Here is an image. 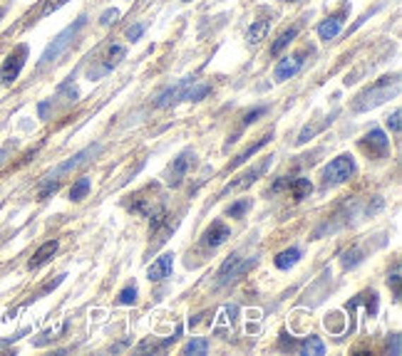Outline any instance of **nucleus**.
Segmentation results:
<instances>
[{"instance_id": "obj_1", "label": "nucleus", "mask_w": 402, "mask_h": 356, "mask_svg": "<svg viewBox=\"0 0 402 356\" xmlns=\"http://www.w3.org/2000/svg\"><path fill=\"white\" fill-rule=\"evenodd\" d=\"M397 90H400V77L392 75V77H382V80H377L375 85L370 87V90L365 92V94L357 97V102L353 104V111H367V109H375V106H380L382 102H387L392 94H397Z\"/></svg>"}, {"instance_id": "obj_2", "label": "nucleus", "mask_w": 402, "mask_h": 356, "mask_svg": "<svg viewBox=\"0 0 402 356\" xmlns=\"http://www.w3.org/2000/svg\"><path fill=\"white\" fill-rule=\"evenodd\" d=\"M353 173H355V159H353L350 154H343L326 166L323 178H326V183H333V186H336V183H345Z\"/></svg>"}, {"instance_id": "obj_3", "label": "nucleus", "mask_w": 402, "mask_h": 356, "mask_svg": "<svg viewBox=\"0 0 402 356\" xmlns=\"http://www.w3.org/2000/svg\"><path fill=\"white\" fill-rule=\"evenodd\" d=\"M85 25V18H80V20H75V25H70V27H65V30L60 32V35L52 40V45H47V50L42 52V57H40V67H45V65H50V62H55L57 57L62 55V50H65L67 45L72 42V37L77 35V30Z\"/></svg>"}, {"instance_id": "obj_4", "label": "nucleus", "mask_w": 402, "mask_h": 356, "mask_svg": "<svg viewBox=\"0 0 402 356\" xmlns=\"http://www.w3.org/2000/svg\"><path fill=\"white\" fill-rule=\"evenodd\" d=\"M254 257H249V260H241V255L239 252H234V255L229 257V260L221 265V270H219V280H216V285H226V282H231L234 277H239V275H244L246 270H249L251 265H254Z\"/></svg>"}, {"instance_id": "obj_5", "label": "nucleus", "mask_w": 402, "mask_h": 356, "mask_svg": "<svg viewBox=\"0 0 402 356\" xmlns=\"http://www.w3.org/2000/svg\"><path fill=\"white\" fill-rule=\"evenodd\" d=\"M196 80H182V82H177L174 87H169V90H164L162 94L157 97V109H167V106H174L177 102H187V92H189V87L194 85Z\"/></svg>"}, {"instance_id": "obj_6", "label": "nucleus", "mask_w": 402, "mask_h": 356, "mask_svg": "<svg viewBox=\"0 0 402 356\" xmlns=\"http://www.w3.org/2000/svg\"><path fill=\"white\" fill-rule=\"evenodd\" d=\"M97 151H100V144H95V146H87V149L77 151V154L72 156L70 161H65V164H60L55 171H50V173H47V181H57V178H60L62 173H67V171H72V168H77V166L87 164V161H90V156H95Z\"/></svg>"}, {"instance_id": "obj_7", "label": "nucleus", "mask_w": 402, "mask_h": 356, "mask_svg": "<svg viewBox=\"0 0 402 356\" xmlns=\"http://www.w3.org/2000/svg\"><path fill=\"white\" fill-rule=\"evenodd\" d=\"M271 164H273V159H266L264 164H259V166H256V168L246 171V173L241 176L239 181H231L229 186H226L224 191H221V196H229V193H234V191H241V188H249V186H251V183H254V181H259V176L264 173V171L268 168Z\"/></svg>"}, {"instance_id": "obj_8", "label": "nucleus", "mask_w": 402, "mask_h": 356, "mask_svg": "<svg viewBox=\"0 0 402 356\" xmlns=\"http://www.w3.org/2000/svg\"><path fill=\"white\" fill-rule=\"evenodd\" d=\"M191 164H194V154H191V151H184V154H179L177 159H174V164H172V171H169V186L177 188L179 183L184 181V176L189 173Z\"/></svg>"}, {"instance_id": "obj_9", "label": "nucleus", "mask_w": 402, "mask_h": 356, "mask_svg": "<svg viewBox=\"0 0 402 356\" xmlns=\"http://www.w3.org/2000/svg\"><path fill=\"white\" fill-rule=\"evenodd\" d=\"M25 57H28V47L20 45L11 57H8L6 65H3V80L16 82L18 75H20V70H23V65H25Z\"/></svg>"}, {"instance_id": "obj_10", "label": "nucleus", "mask_w": 402, "mask_h": 356, "mask_svg": "<svg viewBox=\"0 0 402 356\" xmlns=\"http://www.w3.org/2000/svg\"><path fill=\"white\" fill-rule=\"evenodd\" d=\"M300 67H303V55L283 57V60H280L278 65H276V70H273L276 82H285V80H290V77H295Z\"/></svg>"}, {"instance_id": "obj_11", "label": "nucleus", "mask_w": 402, "mask_h": 356, "mask_svg": "<svg viewBox=\"0 0 402 356\" xmlns=\"http://www.w3.org/2000/svg\"><path fill=\"white\" fill-rule=\"evenodd\" d=\"M172 267H174V255H162L157 257V262H152V267L147 270V277L152 282H159V280H167L172 275Z\"/></svg>"}, {"instance_id": "obj_12", "label": "nucleus", "mask_w": 402, "mask_h": 356, "mask_svg": "<svg viewBox=\"0 0 402 356\" xmlns=\"http://www.w3.org/2000/svg\"><path fill=\"white\" fill-rule=\"evenodd\" d=\"M231 238V231H229V226H224L221 221H216V223H211V228L209 231L204 233V243L209 247H219V245H224L226 240Z\"/></svg>"}, {"instance_id": "obj_13", "label": "nucleus", "mask_w": 402, "mask_h": 356, "mask_svg": "<svg viewBox=\"0 0 402 356\" xmlns=\"http://www.w3.org/2000/svg\"><path fill=\"white\" fill-rule=\"evenodd\" d=\"M387 146H390V141H387L385 131H380V129H370V131H367V136H365V149L370 151V154L382 156V154L387 151Z\"/></svg>"}, {"instance_id": "obj_14", "label": "nucleus", "mask_w": 402, "mask_h": 356, "mask_svg": "<svg viewBox=\"0 0 402 356\" xmlns=\"http://www.w3.org/2000/svg\"><path fill=\"white\" fill-rule=\"evenodd\" d=\"M57 240H47L45 245H40L37 247V252L32 255V260H30V270H35V267H40V265H45L47 260H50L52 255L57 252Z\"/></svg>"}, {"instance_id": "obj_15", "label": "nucleus", "mask_w": 402, "mask_h": 356, "mask_svg": "<svg viewBox=\"0 0 402 356\" xmlns=\"http://www.w3.org/2000/svg\"><path fill=\"white\" fill-rule=\"evenodd\" d=\"M298 260H300L298 247H288V250H283V252H278V255H276L273 265L278 267V270H290V267H293Z\"/></svg>"}, {"instance_id": "obj_16", "label": "nucleus", "mask_w": 402, "mask_h": 356, "mask_svg": "<svg viewBox=\"0 0 402 356\" xmlns=\"http://www.w3.org/2000/svg\"><path fill=\"white\" fill-rule=\"evenodd\" d=\"M268 141H271V136H261V139L256 141V144H251L249 149L244 151V154H239L234 161H231V166H229V168H231V171H234V168H239V166H241V164H246V161H249L251 156L256 154V151H259V149H264V146L268 144Z\"/></svg>"}, {"instance_id": "obj_17", "label": "nucleus", "mask_w": 402, "mask_h": 356, "mask_svg": "<svg viewBox=\"0 0 402 356\" xmlns=\"http://www.w3.org/2000/svg\"><path fill=\"white\" fill-rule=\"evenodd\" d=\"M288 186L290 191H293L295 201H303V198H308L313 193V183L308 181V178H293V181L288 178Z\"/></svg>"}, {"instance_id": "obj_18", "label": "nucleus", "mask_w": 402, "mask_h": 356, "mask_svg": "<svg viewBox=\"0 0 402 356\" xmlns=\"http://www.w3.org/2000/svg\"><path fill=\"white\" fill-rule=\"evenodd\" d=\"M268 27H271L268 20H256L254 25L249 27V35H246V40H249L251 45H259V42L266 40V35H268Z\"/></svg>"}, {"instance_id": "obj_19", "label": "nucleus", "mask_w": 402, "mask_h": 356, "mask_svg": "<svg viewBox=\"0 0 402 356\" xmlns=\"http://www.w3.org/2000/svg\"><path fill=\"white\" fill-rule=\"evenodd\" d=\"M341 27H343V20L341 18H331V20H326V23H321V27H318V35H321V40H333V37L341 32Z\"/></svg>"}, {"instance_id": "obj_20", "label": "nucleus", "mask_w": 402, "mask_h": 356, "mask_svg": "<svg viewBox=\"0 0 402 356\" xmlns=\"http://www.w3.org/2000/svg\"><path fill=\"white\" fill-rule=\"evenodd\" d=\"M124 55H127V50H124L122 45H112L110 47V52H107V62H105V67L100 70V75H105V72H110L112 67H117L119 62L124 60Z\"/></svg>"}, {"instance_id": "obj_21", "label": "nucleus", "mask_w": 402, "mask_h": 356, "mask_svg": "<svg viewBox=\"0 0 402 356\" xmlns=\"http://www.w3.org/2000/svg\"><path fill=\"white\" fill-rule=\"evenodd\" d=\"M300 354L303 356H323L326 354V346L318 336H308L303 344H300Z\"/></svg>"}, {"instance_id": "obj_22", "label": "nucleus", "mask_w": 402, "mask_h": 356, "mask_svg": "<svg viewBox=\"0 0 402 356\" xmlns=\"http://www.w3.org/2000/svg\"><path fill=\"white\" fill-rule=\"evenodd\" d=\"M295 35H298V27H290V30H285L283 35H280L278 40L271 45V55H280V52H283L285 47H288L290 42L295 40Z\"/></svg>"}, {"instance_id": "obj_23", "label": "nucleus", "mask_w": 402, "mask_h": 356, "mask_svg": "<svg viewBox=\"0 0 402 356\" xmlns=\"http://www.w3.org/2000/svg\"><path fill=\"white\" fill-rule=\"evenodd\" d=\"M90 193V178L87 176H82V178H77L75 183H72L70 188V201H82V198Z\"/></svg>"}, {"instance_id": "obj_24", "label": "nucleus", "mask_w": 402, "mask_h": 356, "mask_svg": "<svg viewBox=\"0 0 402 356\" xmlns=\"http://www.w3.org/2000/svg\"><path fill=\"white\" fill-rule=\"evenodd\" d=\"M211 92L209 85H201V82H194L191 87H189L187 92V102H199V99H204L206 94Z\"/></svg>"}, {"instance_id": "obj_25", "label": "nucleus", "mask_w": 402, "mask_h": 356, "mask_svg": "<svg viewBox=\"0 0 402 356\" xmlns=\"http://www.w3.org/2000/svg\"><path fill=\"white\" fill-rule=\"evenodd\" d=\"M209 351V341L206 339H191L184 346V354H206Z\"/></svg>"}, {"instance_id": "obj_26", "label": "nucleus", "mask_w": 402, "mask_h": 356, "mask_svg": "<svg viewBox=\"0 0 402 356\" xmlns=\"http://www.w3.org/2000/svg\"><path fill=\"white\" fill-rule=\"evenodd\" d=\"M134 302H137V287H134V285L124 287V290L119 292V297H117V305H134Z\"/></svg>"}, {"instance_id": "obj_27", "label": "nucleus", "mask_w": 402, "mask_h": 356, "mask_svg": "<svg viewBox=\"0 0 402 356\" xmlns=\"http://www.w3.org/2000/svg\"><path fill=\"white\" fill-rule=\"evenodd\" d=\"M326 326L333 331V334H341V331H343V326H345V324H343V317L338 314V312H333V314H328Z\"/></svg>"}, {"instance_id": "obj_28", "label": "nucleus", "mask_w": 402, "mask_h": 356, "mask_svg": "<svg viewBox=\"0 0 402 356\" xmlns=\"http://www.w3.org/2000/svg\"><path fill=\"white\" fill-rule=\"evenodd\" d=\"M387 285L395 290V295H397V300H400V265H395V270H392V275L387 277Z\"/></svg>"}, {"instance_id": "obj_29", "label": "nucleus", "mask_w": 402, "mask_h": 356, "mask_svg": "<svg viewBox=\"0 0 402 356\" xmlns=\"http://www.w3.org/2000/svg\"><path fill=\"white\" fill-rule=\"evenodd\" d=\"M249 206H251L249 201H239V203H234V206L229 208V216H231V218H241L246 211H249Z\"/></svg>"}, {"instance_id": "obj_30", "label": "nucleus", "mask_w": 402, "mask_h": 356, "mask_svg": "<svg viewBox=\"0 0 402 356\" xmlns=\"http://www.w3.org/2000/svg\"><path fill=\"white\" fill-rule=\"evenodd\" d=\"M360 260H362L360 252H357V250H350V252H345V257H343V267H345V270H348V267H355Z\"/></svg>"}, {"instance_id": "obj_31", "label": "nucleus", "mask_w": 402, "mask_h": 356, "mask_svg": "<svg viewBox=\"0 0 402 356\" xmlns=\"http://www.w3.org/2000/svg\"><path fill=\"white\" fill-rule=\"evenodd\" d=\"M70 0H50L45 8H42V16H50V13H55V11H60L62 6H67Z\"/></svg>"}, {"instance_id": "obj_32", "label": "nucleus", "mask_w": 402, "mask_h": 356, "mask_svg": "<svg viewBox=\"0 0 402 356\" xmlns=\"http://www.w3.org/2000/svg\"><path fill=\"white\" fill-rule=\"evenodd\" d=\"M387 126H390L392 134H400V109L392 111V116L387 119Z\"/></svg>"}, {"instance_id": "obj_33", "label": "nucleus", "mask_w": 402, "mask_h": 356, "mask_svg": "<svg viewBox=\"0 0 402 356\" xmlns=\"http://www.w3.org/2000/svg\"><path fill=\"white\" fill-rule=\"evenodd\" d=\"M316 131H318L316 126H306V129L300 131V136H298V146H303L306 141H311L313 136H316Z\"/></svg>"}, {"instance_id": "obj_34", "label": "nucleus", "mask_w": 402, "mask_h": 356, "mask_svg": "<svg viewBox=\"0 0 402 356\" xmlns=\"http://www.w3.org/2000/svg\"><path fill=\"white\" fill-rule=\"evenodd\" d=\"M266 114V106H256L254 111H249V114H246V119H244V124L249 126V124H254L256 119H259V116H264Z\"/></svg>"}, {"instance_id": "obj_35", "label": "nucleus", "mask_w": 402, "mask_h": 356, "mask_svg": "<svg viewBox=\"0 0 402 356\" xmlns=\"http://www.w3.org/2000/svg\"><path fill=\"white\" fill-rule=\"evenodd\" d=\"M142 32H144V25H142V23H137V25H132V27H129V30H127V40H139V37H142Z\"/></svg>"}, {"instance_id": "obj_36", "label": "nucleus", "mask_w": 402, "mask_h": 356, "mask_svg": "<svg viewBox=\"0 0 402 356\" xmlns=\"http://www.w3.org/2000/svg\"><path fill=\"white\" fill-rule=\"evenodd\" d=\"M119 18V13L117 11H105L102 13V18H100V23H102V25H110V23H114Z\"/></svg>"}, {"instance_id": "obj_37", "label": "nucleus", "mask_w": 402, "mask_h": 356, "mask_svg": "<svg viewBox=\"0 0 402 356\" xmlns=\"http://www.w3.org/2000/svg\"><path fill=\"white\" fill-rule=\"evenodd\" d=\"M55 191H57V181H47V186L40 191V201H45V198L50 196V193H55Z\"/></svg>"}, {"instance_id": "obj_38", "label": "nucleus", "mask_w": 402, "mask_h": 356, "mask_svg": "<svg viewBox=\"0 0 402 356\" xmlns=\"http://www.w3.org/2000/svg\"><path fill=\"white\" fill-rule=\"evenodd\" d=\"M285 186H288V178H278V181L273 183V188H271V191H273V193H278V191H283Z\"/></svg>"}, {"instance_id": "obj_39", "label": "nucleus", "mask_w": 402, "mask_h": 356, "mask_svg": "<svg viewBox=\"0 0 402 356\" xmlns=\"http://www.w3.org/2000/svg\"><path fill=\"white\" fill-rule=\"evenodd\" d=\"M390 354L392 356H397V354H400V336H392V349H390Z\"/></svg>"}, {"instance_id": "obj_40", "label": "nucleus", "mask_w": 402, "mask_h": 356, "mask_svg": "<svg viewBox=\"0 0 402 356\" xmlns=\"http://www.w3.org/2000/svg\"><path fill=\"white\" fill-rule=\"evenodd\" d=\"M47 106H50V104H47V102H42V104L37 106V111H40V116H45V114H47Z\"/></svg>"}, {"instance_id": "obj_41", "label": "nucleus", "mask_w": 402, "mask_h": 356, "mask_svg": "<svg viewBox=\"0 0 402 356\" xmlns=\"http://www.w3.org/2000/svg\"><path fill=\"white\" fill-rule=\"evenodd\" d=\"M283 3H298V0H283Z\"/></svg>"}, {"instance_id": "obj_42", "label": "nucleus", "mask_w": 402, "mask_h": 356, "mask_svg": "<svg viewBox=\"0 0 402 356\" xmlns=\"http://www.w3.org/2000/svg\"><path fill=\"white\" fill-rule=\"evenodd\" d=\"M0 18H3V11H0Z\"/></svg>"}]
</instances>
